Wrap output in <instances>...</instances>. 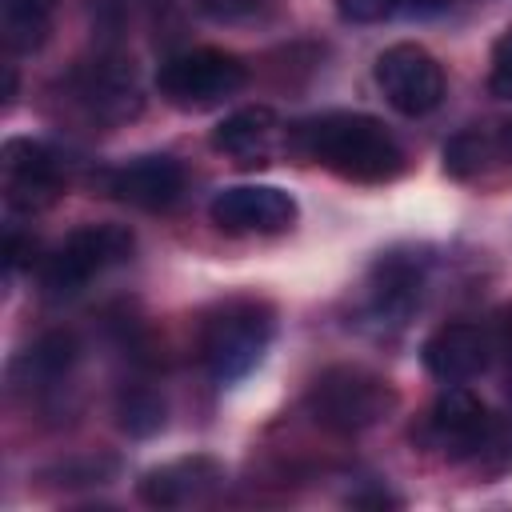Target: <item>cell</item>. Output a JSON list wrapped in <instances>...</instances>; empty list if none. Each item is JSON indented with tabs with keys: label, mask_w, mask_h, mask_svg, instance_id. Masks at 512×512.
<instances>
[{
	"label": "cell",
	"mask_w": 512,
	"mask_h": 512,
	"mask_svg": "<svg viewBox=\"0 0 512 512\" xmlns=\"http://www.w3.org/2000/svg\"><path fill=\"white\" fill-rule=\"evenodd\" d=\"M296 152L324 164L340 180L352 184H384L404 172V148L396 136L364 112H324L292 132Z\"/></svg>",
	"instance_id": "6da1fadb"
},
{
	"label": "cell",
	"mask_w": 512,
	"mask_h": 512,
	"mask_svg": "<svg viewBox=\"0 0 512 512\" xmlns=\"http://www.w3.org/2000/svg\"><path fill=\"white\" fill-rule=\"evenodd\" d=\"M272 336H276L272 304L252 300V296H236V300L216 304L200 320L196 352H200L204 372L216 384H236L264 360Z\"/></svg>",
	"instance_id": "7a4b0ae2"
},
{
	"label": "cell",
	"mask_w": 512,
	"mask_h": 512,
	"mask_svg": "<svg viewBox=\"0 0 512 512\" xmlns=\"http://www.w3.org/2000/svg\"><path fill=\"white\" fill-rule=\"evenodd\" d=\"M396 400L400 396L384 376L360 364H332L308 384L304 408L320 428L336 436H356L384 424L396 412Z\"/></svg>",
	"instance_id": "3957f363"
},
{
	"label": "cell",
	"mask_w": 512,
	"mask_h": 512,
	"mask_svg": "<svg viewBox=\"0 0 512 512\" xmlns=\"http://www.w3.org/2000/svg\"><path fill=\"white\" fill-rule=\"evenodd\" d=\"M136 240L124 224H84L68 232L44 260H40V288L52 300L84 292L96 276L124 264L132 256Z\"/></svg>",
	"instance_id": "277c9868"
},
{
	"label": "cell",
	"mask_w": 512,
	"mask_h": 512,
	"mask_svg": "<svg viewBox=\"0 0 512 512\" xmlns=\"http://www.w3.org/2000/svg\"><path fill=\"white\" fill-rule=\"evenodd\" d=\"M244 84H248L244 60L232 56V52H220V48H188V52H176L156 72V92L164 96V104H172L180 112L216 108L228 96H236Z\"/></svg>",
	"instance_id": "5b68a950"
},
{
	"label": "cell",
	"mask_w": 512,
	"mask_h": 512,
	"mask_svg": "<svg viewBox=\"0 0 512 512\" xmlns=\"http://www.w3.org/2000/svg\"><path fill=\"white\" fill-rule=\"evenodd\" d=\"M424 436L432 448H440L452 460H488L492 452L508 456L512 444V424H500L472 392L452 384L448 392L436 396V404L424 416Z\"/></svg>",
	"instance_id": "8992f818"
},
{
	"label": "cell",
	"mask_w": 512,
	"mask_h": 512,
	"mask_svg": "<svg viewBox=\"0 0 512 512\" xmlns=\"http://www.w3.org/2000/svg\"><path fill=\"white\" fill-rule=\"evenodd\" d=\"M64 88H68V100L96 124H124L144 104L136 68L124 56H96V60L76 64Z\"/></svg>",
	"instance_id": "52a82bcc"
},
{
	"label": "cell",
	"mask_w": 512,
	"mask_h": 512,
	"mask_svg": "<svg viewBox=\"0 0 512 512\" xmlns=\"http://www.w3.org/2000/svg\"><path fill=\"white\" fill-rule=\"evenodd\" d=\"M376 84L400 116H428L444 100V68L420 44H392L376 56Z\"/></svg>",
	"instance_id": "ba28073f"
},
{
	"label": "cell",
	"mask_w": 512,
	"mask_h": 512,
	"mask_svg": "<svg viewBox=\"0 0 512 512\" xmlns=\"http://www.w3.org/2000/svg\"><path fill=\"white\" fill-rule=\"evenodd\" d=\"M0 172H4V200L16 212H44L64 192V164L40 140H24V136L4 140Z\"/></svg>",
	"instance_id": "9c48e42d"
},
{
	"label": "cell",
	"mask_w": 512,
	"mask_h": 512,
	"mask_svg": "<svg viewBox=\"0 0 512 512\" xmlns=\"http://www.w3.org/2000/svg\"><path fill=\"white\" fill-rule=\"evenodd\" d=\"M208 216L228 236H272L296 224V200L276 184H236L212 196Z\"/></svg>",
	"instance_id": "30bf717a"
},
{
	"label": "cell",
	"mask_w": 512,
	"mask_h": 512,
	"mask_svg": "<svg viewBox=\"0 0 512 512\" xmlns=\"http://www.w3.org/2000/svg\"><path fill=\"white\" fill-rule=\"evenodd\" d=\"M224 484V464L212 460V456H180V460H168L152 472H144L140 480V500L148 508H192V504H204L220 492Z\"/></svg>",
	"instance_id": "8fae6325"
},
{
	"label": "cell",
	"mask_w": 512,
	"mask_h": 512,
	"mask_svg": "<svg viewBox=\"0 0 512 512\" xmlns=\"http://www.w3.org/2000/svg\"><path fill=\"white\" fill-rule=\"evenodd\" d=\"M420 360L424 368L444 380V384H464V380H476L488 360H492V336L480 328V324H468V320H452V324H440L424 348H420Z\"/></svg>",
	"instance_id": "7c38bea8"
},
{
	"label": "cell",
	"mask_w": 512,
	"mask_h": 512,
	"mask_svg": "<svg viewBox=\"0 0 512 512\" xmlns=\"http://www.w3.org/2000/svg\"><path fill=\"white\" fill-rule=\"evenodd\" d=\"M104 192L116 196L120 204L144 208V212H164L184 196V168L172 156H140L104 176Z\"/></svg>",
	"instance_id": "4fadbf2b"
},
{
	"label": "cell",
	"mask_w": 512,
	"mask_h": 512,
	"mask_svg": "<svg viewBox=\"0 0 512 512\" xmlns=\"http://www.w3.org/2000/svg\"><path fill=\"white\" fill-rule=\"evenodd\" d=\"M276 112L268 104H248V108H236L232 116H224L208 144L224 156H232L240 168H256V164H268V152H272V140H276Z\"/></svg>",
	"instance_id": "5bb4252c"
},
{
	"label": "cell",
	"mask_w": 512,
	"mask_h": 512,
	"mask_svg": "<svg viewBox=\"0 0 512 512\" xmlns=\"http://www.w3.org/2000/svg\"><path fill=\"white\" fill-rule=\"evenodd\" d=\"M420 288H424V268L420 260L412 256H384L372 272V284H368V300H372V316L376 320H392V324H404V316L416 308L420 300Z\"/></svg>",
	"instance_id": "9a60e30c"
},
{
	"label": "cell",
	"mask_w": 512,
	"mask_h": 512,
	"mask_svg": "<svg viewBox=\"0 0 512 512\" xmlns=\"http://www.w3.org/2000/svg\"><path fill=\"white\" fill-rule=\"evenodd\" d=\"M80 360V344L72 332H44L32 348H24L12 364V384L24 392H48L56 388L72 364Z\"/></svg>",
	"instance_id": "2e32d148"
},
{
	"label": "cell",
	"mask_w": 512,
	"mask_h": 512,
	"mask_svg": "<svg viewBox=\"0 0 512 512\" xmlns=\"http://www.w3.org/2000/svg\"><path fill=\"white\" fill-rule=\"evenodd\" d=\"M56 0H0V40L8 52H36L52 32Z\"/></svg>",
	"instance_id": "e0dca14e"
},
{
	"label": "cell",
	"mask_w": 512,
	"mask_h": 512,
	"mask_svg": "<svg viewBox=\"0 0 512 512\" xmlns=\"http://www.w3.org/2000/svg\"><path fill=\"white\" fill-rule=\"evenodd\" d=\"M116 416H120V428H124L128 436H152V432H160V424H164V400H160L152 388L136 384V388H124V392H120Z\"/></svg>",
	"instance_id": "ac0fdd59"
},
{
	"label": "cell",
	"mask_w": 512,
	"mask_h": 512,
	"mask_svg": "<svg viewBox=\"0 0 512 512\" xmlns=\"http://www.w3.org/2000/svg\"><path fill=\"white\" fill-rule=\"evenodd\" d=\"M488 156H492V140L480 136V132H460L448 140L444 148V172L456 176V180H472L488 168Z\"/></svg>",
	"instance_id": "d6986e66"
},
{
	"label": "cell",
	"mask_w": 512,
	"mask_h": 512,
	"mask_svg": "<svg viewBox=\"0 0 512 512\" xmlns=\"http://www.w3.org/2000/svg\"><path fill=\"white\" fill-rule=\"evenodd\" d=\"M488 92L500 100H512V24L496 36L492 44V64H488Z\"/></svg>",
	"instance_id": "ffe728a7"
},
{
	"label": "cell",
	"mask_w": 512,
	"mask_h": 512,
	"mask_svg": "<svg viewBox=\"0 0 512 512\" xmlns=\"http://www.w3.org/2000/svg\"><path fill=\"white\" fill-rule=\"evenodd\" d=\"M332 4H336L340 20H348V24H376L392 12H400L396 0H332Z\"/></svg>",
	"instance_id": "44dd1931"
},
{
	"label": "cell",
	"mask_w": 512,
	"mask_h": 512,
	"mask_svg": "<svg viewBox=\"0 0 512 512\" xmlns=\"http://www.w3.org/2000/svg\"><path fill=\"white\" fill-rule=\"evenodd\" d=\"M492 352H500V380H504V392H508V400H512V308H508L504 320H500V336H496Z\"/></svg>",
	"instance_id": "7402d4cb"
},
{
	"label": "cell",
	"mask_w": 512,
	"mask_h": 512,
	"mask_svg": "<svg viewBox=\"0 0 512 512\" xmlns=\"http://www.w3.org/2000/svg\"><path fill=\"white\" fill-rule=\"evenodd\" d=\"M208 16H216V20H240V16H248V12H256L264 0H196Z\"/></svg>",
	"instance_id": "603a6c76"
},
{
	"label": "cell",
	"mask_w": 512,
	"mask_h": 512,
	"mask_svg": "<svg viewBox=\"0 0 512 512\" xmlns=\"http://www.w3.org/2000/svg\"><path fill=\"white\" fill-rule=\"evenodd\" d=\"M32 252H36V244H32V236H20V232H8V240H4V260H8V272H16V268H24V264H32Z\"/></svg>",
	"instance_id": "cb8c5ba5"
},
{
	"label": "cell",
	"mask_w": 512,
	"mask_h": 512,
	"mask_svg": "<svg viewBox=\"0 0 512 512\" xmlns=\"http://www.w3.org/2000/svg\"><path fill=\"white\" fill-rule=\"evenodd\" d=\"M396 8H404L412 16H436L448 8V0H396Z\"/></svg>",
	"instance_id": "d4e9b609"
},
{
	"label": "cell",
	"mask_w": 512,
	"mask_h": 512,
	"mask_svg": "<svg viewBox=\"0 0 512 512\" xmlns=\"http://www.w3.org/2000/svg\"><path fill=\"white\" fill-rule=\"evenodd\" d=\"M500 148H504V156L512 160V120L504 124V132H500Z\"/></svg>",
	"instance_id": "484cf974"
}]
</instances>
